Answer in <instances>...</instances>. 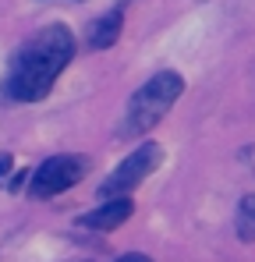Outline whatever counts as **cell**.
<instances>
[{"instance_id":"obj_1","label":"cell","mask_w":255,"mask_h":262,"mask_svg":"<svg viewBox=\"0 0 255 262\" xmlns=\"http://www.w3.org/2000/svg\"><path fill=\"white\" fill-rule=\"evenodd\" d=\"M75 57V36L68 25H46L32 39L18 46L11 57L4 82H0V99L4 103H39L50 96L53 82Z\"/></svg>"},{"instance_id":"obj_2","label":"cell","mask_w":255,"mask_h":262,"mask_svg":"<svg viewBox=\"0 0 255 262\" xmlns=\"http://www.w3.org/2000/svg\"><path fill=\"white\" fill-rule=\"evenodd\" d=\"M181 92H184V78L177 71L153 75L145 85L128 99V110H124L121 128H117V138H138V135L153 131L170 114V106L181 99Z\"/></svg>"},{"instance_id":"obj_3","label":"cell","mask_w":255,"mask_h":262,"mask_svg":"<svg viewBox=\"0 0 255 262\" xmlns=\"http://www.w3.org/2000/svg\"><path fill=\"white\" fill-rule=\"evenodd\" d=\"M89 156L82 152H68V156H50L36 167V174H29V195L32 199H53L68 188H75L89 174Z\"/></svg>"},{"instance_id":"obj_4","label":"cell","mask_w":255,"mask_h":262,"mask_svg":"<svg viewBox=\"0 0 255 262\" xmlns=\"http://www.w3.org/2000/svg\"><path fill=\"white\" fill-rule=\"evenodd\" d=\"M160 163H163V145H156V142H142L124 163L99 184V195H103L107 202H110V199H128V191H135V188L153 174Z\"/></svg>"},{"instance_id":"obj_5","label":"cell","mask_w":255,"mask_h":262,"mask_svg":"<svg viewBox=\"0 0 255 262\" xmlns=\"http://www.w3.org/2000/svg\"><path fill=\"white\" fill-rule=\"evenodd\" d=\"M121 29H124V14H121V7H114V11H107V14H99V18L85 29V43L92 46V50H110V46L117 43Z\"/></svg>"},{"instance_id":"obj_6","label":"cell","mask_w":255,"mask_h":262,"mask_svg":"<svg viewBox=\"0 0 255 262\" xmlns=\"http://www.w3.org/2000/svg\"><path fill=\"white\" fill-rule=\"evenodd\" d=\"M131 213H135L131 199H110L107 206H99V209H92L89 216H82V227H89V230H114V227H121Z\"/></svg>"},{"instance_id":"obj_7","label":"cell","mask_w":255,"mask_h":262,"mask_svg":"<svg viewBox=\"0 0 255 262\" xmlns=\"http://www.w3.org/2000/svg\"><path fill=\"white\" fill-rule=\"evenodd\" d=\"M234 227H238V237H241V241H255V195H245V199H241Z\"/></svg>"},{"instance_id":"obj_8","label":"cell","mask_w":255,"mask_h":262,"mask_svg":"<svg viewBox=\"0 0 255 262\" xmlns=\"http://www.w3.org/2000/svg\"><path fill=\"white\" fill-rule=\"evenodd\" d=\"M11 167H14V156L11 152H0V181L11 174Z\"/></svg>"},{"instance_id":"obj_9","label":"cell","mask_w":255,"mask_h":262,"mask_svg":"<svg viewBox=\"0 0 255 262\" xmlns=\"http://www.w3.org/2000/svg\"><path fill=\"white\" fill-rule=\"evenodd\" d=\"M117 262H153L149 255H142V252H128V255H121Z\"/></svg>"}]
</instances>
